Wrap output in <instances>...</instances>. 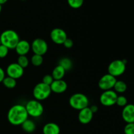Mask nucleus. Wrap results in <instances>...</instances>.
<instances>
[{
	"instance_id": "f257e3e1",
	"label": "nucleus",
	"mask_w": 134,
	"mask_h": 134,
	"mask_svg": "<svg viewBox=\"0 0 134 134\" xmlns=\"http://www.w3.org/2000/svg\"><path fill=\"white\" fill-rule=\"evenodd\" d=\"M28 114L25 105L16 104L10 108L7 113L8 121L14 126L22 125L28 119Z\"/></svg>"
},
{
	"instance_id": "f03ea898",
	"label": "nucleus",
	"mask_w": 134,
	"mask_h": 134,
	"mask_svg": "<svg viewBox=\"0 0 134 134\" xmlns=\"http://www.w3.org/2000/svg\"><path fill=\"white\" fill-rule=\"evenodd\" d=\"M1 44L7 47L9 49H14L19 42L20 37L14 30H7L3 31L0 35Z\"/></svg>"
},
{
	"instance_id": "7ed1b4c3",
	"label": "nucleus",
	"mask_w": 134,
	"mask_h": 134,
	"mask_svg": "<svg viewBox=\"0 0 134 134\" xmlns=\"http://www.w3.org/2000/svg\"><path fill=\"white\" fill-rule=\"evenodd\" d=\"M69 103L72 108L80 111L82 109L88 107L89 99L84 94L76 93L70 97Z\"/></svg>"
},
{
	"instance_id": "20e7f679",
	"label": "nucleus",
	"mask_w": 134,
	"mask_h": 134,
	"mask_svg": "<svg viewBox=\"0 0 134 134\" xmlns=\"http://www.w3.org/2000/svg\"><path fill=\"white\" fill-rule=\"evenodd\" d=\"M51 86L45 85L43 82L37 84L33 90V96L35 99L38 101H43L47 99L51 94Z\"/></svg>"
},
{
	"instance_id": "39448f33",
	"label": "nucleus",
	"mask_w": 134,
	"mask_h": 134,
	"mask_svg": "<svg viewBox=\"0 0 134 134\" xmlns=\"http://www.w3.org/2000/svg\"><path fill=\"white\" fill-rule=\"evenodd\" d=\"M25 107L29 116L32 117H39L44 112V107L43 105L39 101L36 99H31L27 102Z\"/></svg>"
},
{
	"instance_id": "423d86ee",
	"label": "nucleus",
	"mask_w": 134,
	"mask_h": 134,
	"mask_svg": "<svg viewBox=\"0 0 134 134\" xmlns=\"http://www.w3.org/2000/svg\"><path fill=\"white\" fill-rule=\"evenodd\" d=\"M126 63L124 60H121L111 62L108 66V73L115 77L122 75L126 71Z\"/></svg>"
},
{
	"instance_id": "0eeeda50",
	"label": "nucleus",
	"mask_w": 134,
	"mask_h": 134,
	"mask_svg": "<svg viewBox=\"0 0 134 134\" xmlns=\"http://www.w3.org/2000/svg\"><path fill=\"white\" fill-rule=\"evenodd\" d=\"M117 97V94L114 90H105L101 94L99 102L103 105L106 107H111L116 104Z\"/></svg>"
},
{
	"instance_id": "6e6552de",
	"label": "nucleus",
	"mask_w": 134,
	"mask_h": 134,
	"mask_svg": "<svg viewBox=\"0 0 134 134\" xmlns=\"http://www.w3.org/2000/svg\"><path fill=\"white\" fill-rule=\"evenodd\" d=\"M116 81L117 80L116 77L107 73L101 77L98 82V86L101 90L103 91L112 90V88H114Z\"/></svg>"
},
{
	"instance_id": "1a4fd4ad",
	"label": "nucleus",
	"mask_w": 134,
	"mask_h": 134,
	"mask_svg": "<svg viewBox=\"0 0 134 134\" xmlns=\"http://www.w3.org/2000/svg\"><path fill=\"white\" fill-rule=\"evenodd\" d=\"M31 48L34 54L43 56L47 53L48 51V44L44 39L37 38L34 39V41L32 42L31 44Z\"/></svg>"
},
{
	"instance_id": "9d476101",
	"label": "nucleus",
	"mask_w": 134,
	"mask_h": 134,
	"mask_svg": "<svg viewBox=\"0 0 134 134\" xmlns=\"http://www.w3.org/2000/svg\"><path fill=\"white\" fill-rule=\"evenodd\" d=\"M24 72V69L18 65L17 63H12L7 68L6 73L8 77H12L14 79H18L22 77Z\"/></svg>"
},
{
	"instance_id": "9b49d317",
	"label": "nucleus",
	"mask_w": 134,
	"mask_h": 134,
	"mask_svg": "<svg viewBox=\"0 0 134 134\" xmlns=\"http://www.w3.org/2000/svg\"><path fill=\"white\" fill-rule=\"evenodd\" d=\"M68 38L67 33L63 29L54 28L51 32V39L52 41L57 44H63Z\"/></svg>"
},
{
	"instance_id": "f8f14e48",
	"label": "nucleus",
	"mask_w": 134,
	"mask_h": 134,
	"mask_svg": "<svg viewBox=\"0 0 134 134\" xmlns=\"http://www.w3.org/2000/svg\"><path fill=\"white\" fill-rule=\"evenodd\" d=\"M94 113L92 112L90 107H87L80 110L79 113L78 119L80 122L82 124H87L92 121Z\"/></svg>"
},
{
	"instance_id": "ddd939ff",
	"label": "nucleus",
	"mask_w": 134,
	"mask_h": 134,
	"mask_svg": "<svg viewBox=\"0 0 134 134\" xmlns=\"http://www.w3.org/2000/svg\"><path fill=\"white\" fill-rule=\"evenodd\" d=\"M122 116L126 122H134V105L127 104L122 111Z\"/></svg>"
},
{
	"instance_id": "4468645a",
	"label": "nucleus",
	"mask_w": 134,
	"mask_h": 134,
	"mask_svg": "<svg viewBox=\"0 0 134 134\" xmlns=\"http://www.w3.org/2000/svg\"><path fill=\"white\" fill-rule=\"evenodd\" d=\"M51 91L56 94H62L66 91L68 89V84L63 79L54 80L51 86Z\"/></svg>"
},
{
	"instance_id": "2eb2a0df",
	"label": "nucleus",
	"mask_w": 134,
	"mask_h": 134,
	"mask_svg": "<svg viewBox=\"0 0 134 134\" xmlns=\"http://www.w3.org/2000/svg\"><path fill=\"white\" fill-rule=\"evenodd\" d=\"M14 49L19 56H26L30 52L31 45L27 41L20 40Z\"/></svg>"
},
{
	"instance_id": "dca6fc26",
	"label": "nucleus",
	"mask_w": 134,
	"mask_h": 134,
	"mask_svg": "<svg viewBox=\"0 0 134 134\" xmlns=\"http://www.w3.org/2000/svg\"><path fill=\"white\" fill-rule=\"evenodd\" d=\"M43 134H60V128L56 123L48 122L43 126Z\"/></svg>"
},
{
	"instance_id": "f3484780",
	"label": "nucleus",
	"mask_w": 134,
	"mask_h": 134,
	"mask_svg": "<svg viewBox=\"0 0 134 134\" xmlns=\"http://www.w3.org/2000/svg\"><path fill=\"white\" fill-rule=\"evenodd\" d=\"M65 71H66L61 65H58L57 66L54 68L51 75L53 77L54 80H61L64 78L65 74Z\"/></svg>"
},
{
	"instance_id": "a211bd4d",
	"label": "nucleus",
	"mask_w": 134,
	"mask_h": 134,
	"mask_svg": "<svg viewBox=\"0 0 134 134\" xmlns=\"http://www.w3.org/2000/svg\"><path fill=\"white\" fill-rule=\"evenodd\" d=\"M22 128L24 131H25L27 133H32L35 130L36 128V125L35 122L33 120H30L27 119L25 122L22 123Z\"/></svg>"
},
{
	"instance_id": "6ab92c4d",
	"label": "nucleus",
	"mask_w": 134,
	"mask_h": 134,
	"mask_svg": "<svg viewBox=\"0 0 134 134\" xmlns=\"http://www.w3.org/2000/svg\"><path fill=\"white\" fill-rule=\"evenodd\" d=\"M58 65H61L65 71H69L73 67V62L71 60L68 58H63L60 60Z\"/></svg>"
},
{
	"instance_id": "aec40b11",
	"label": "nucleus",
	"mask_w": 134,
	"mask_h": 134,
	"mask_svg": "<svg viewBox=\"0 0 134 134\" xmlns=\"http://www.w3.org/2000/svg\"><path fill=\"white\" fill-rule=\"evenodd\" d=\"M113 88L115 89V92L124 93L127 90V85L124 81H116Z\"/></svg>"
},
{
	"instance_id": "412c9836",
	"label": "nucleus",
	"mask_w": 134,
	"mask_h": 134,
	"mask_svg": "<svg viewBox=\"0 0 134 134\" xmlns=\"http://www.w3.org/2000/svg\"><path fill=\"white\" fill-rule=\"evenodd\" d=\"M2 82L5 87L9 89L14 88L16 86V80L8 76L5 77Z\"/></svg>"
},
{
	"instance_id": "4be33fe9",
	"label": "nucleus",
	"mask_w": 134,
	"mask_h": 134,
	"mask_svg": "<svg viewBox=\"0 0 134 134\" xmlns=\"http://www.w3.org/2000/svg\"><path fill=\"white\" fill-rule=\"evenodd\" d=\"M31 62L34 66H40L43 62V56L38 54H34L31 58Z\"/></svg>"
},
{
	"instance_id": "5701e85b",
	"label": "nucleus",
	"mask_w": 134,
	"mask_h": 134,
	"mask_svg": "<svg viewBox=\"0 0 134 134\" xmlns=\"http://www.w3.org/2000/svg\"><path fill=\"white\" fill-rule=\"evenodd\" d=\"M17 64L23 69L27 68L29 65V60L26 56H19L17 60Z\"/></svg>"
},
{
	"instance_id": "b1692460",
	"label": "nucleus",
	"mask_w": 134,
	"mask_h": 134,
	"mask_svg": "<svg viewBox=\"0 0 134 134\" xmlns=\"http://www.w3.org/2000/svg\"><path fill=\"white\" fill-rule=\"evenodd\" d=\"M68 5L73 9H79L82 6L84 0H67Z\"/></svg>"
},
{
	"instance_id": "393cba45",
	"label": "nucleus",
	"mask_w": 134,
	"mask_h": 134,
	"mask_svg": "<svg viewBox=\"0 0 134 134\" xmlns=\"http://www.w3.org/2000/svg\"><path fill=\"white\" fill-rule=\"evenodd\" d=\"M116 104L120 107H125L128 104V100L124 96H118L117 99H116Z\"/></svg>"
},
{
	"instance_id": "a878e982",
	"label": "nucleus",
	"mask_w": 134,
	"mask_h": 134,
	"mask_svg": "<svg viewBox=\"0 0 134 134\" xmlns=\"http://www.w3.org/2000/svg\"><path fill=\"white\" fill-rule=\"evenodd\" d=\"M125 134H134V122L127 123L124 129Z\"/></svg>"
},
{
	"instance_id": "bb28decb",
	"label": "nucleus",
	"mask_w": 134,
	"mask_h": 134,
	"mask_svg": "<svg viewBox=\"0 0 134 134\" xmlns=\"http://www.w3.org/2000/svg\"><path fill=\"white\" fill-rule=\"evenodd\" d=\"M9 50L7 47L1 44L0 45V58H4L6 57L9 53Z\"/></svg>"
},
{
	"instance_id": "cd10ccee",
	"label": "nucleus",
	"mask_w": 134,
	"mask_h": 134,
	"mask_svg": "<svg viewBox=\"0 0 134 134\" xmlns=\"http://www.w3.org/2000/svg\"><path fill=\"white\" fill-rule=\"evenodd\" d=\"M54 81V79L53 77H52L51 75H46L43 77V82L44 84L45 85H48V86H51V84Z\"/></svg>"
},
{
	"instance_id": "c85d7f7f",
	"label": "nucleus",
	"mask_w": 134,
	"mask_h": 134,
	"mask_svg": "<svg viewBox=\"0 0 134 134\" xmlns=\"http://www.w3.org/2000/svg\"><path fill=\"white\" fill-rule=\"evenodd\" d=\"M64 47L67 48H71L73 46V41L71 40L69 38H67L66 40L64 41V43H63Z\"/></svg>"
},
{
	"instance_id": "c756f323",
	"label": "nucleus",
	"mask_w": 134,
	"mask_h": 134,
	"mask_svg": "<svg viewBox=\"0 0 134 134\" xmlns=\"http://www.w3.org/2000/svg\"><path fill=\"white\" fill-rule=\"evenodd\" d=\"M5 77V73L3 69L0 67V82H2Z\"/></svg>"
},
{
	"instance_id": "7c9ffc66",
	"label": "nucleus",
	"mask_w": 134,
	"mask_h": 134,
	"mask_svg": "<svg viewBox=\"0 0 134 134\" xmlns=\"http://www.w3.org/2000/svg\"><path fill=\"white\" fill-rule=\"evenodd\" d=\"M90 108L93 113H96L98 110V107H97V105H92V107H90Z\"/></svg>"
},
{
	"instance_id": "2f4dec72",
	"label": "nucleus",
	"mask_w": 134,
	"mask_h": 134,
	"mask_svg": "<svg viewBox=\"0 0 134 134\" xmlns=\"http://www.w3.org/2000/svg\"><path fill=\"white\" fill-rule=\"evenodd\" d=\"M8 0H0V5H3V4H5V3H7V1Z\"/></svg>"
},
{
	"instance_id": "473e14b6",
	"label": "nucleus",
	"mask_w": 134,
	"mask_h": 134,
	"mask_svg": "<svg viewBox=\"0 0 134 134\" xmlns=\"http://www.w3.org/2000/svg\"><path fill=\"white\" fill-rule=\"evenodd\" d=\"M1 9H2V8H1V5H0V13H1Z\"/></svg>"
},
{
	"instance_id": "72a5a7b5",
	"label": "nucleus",
	"mask_w": 134,
	"mask_h": 134,
	"mask_svg": "<svg viewBox=\"0 0 134 134\" xmlns=\"http://www.w3.org/2000/svg\"><path fill=\"white\" fill-rule=\"evenodd\" d=\"M1 44V39H0V45Z\"/></svg>"
}]
</instances>
